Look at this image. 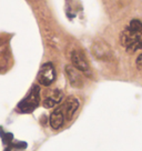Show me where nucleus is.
Returning <instances> with one entry per match:
<instances>
[{
  "label": "nucleus",
  "instance_id": "obj_1",
  "mask_svg": "<svg viewBox=\"0 0 142 151\" xmlns=\"http://www.w3.org/2000/svg\"><path fill=\"white\" fill-rule=\"evenodd\" d=\"M121 43L126 50L134 52L142 49V22L133 19L121 33Z\"/></svg>",
  "mask_w": 142,
  "mask_h": 151
},
{
  "label": "nucleus",
  "instance_id": "obj_2",
  "mask_svg": "<svg viewBox=\"0 0 142 151\" xmlns=\"http://www.w3.org/2000/svg\"><path fill=\"white\" fill-rule=\"evenodd\" d=\"M40 104V88L33 86L26 98L20 101L17 106V110L21 113H30Z\"/></svg>",
  "mask_w": 142,
  "mask_h": 151
},
{
  "label": "nucleus",
  "instance_id": "obj_3",
  "mask_svg": "<svg viewBox=\"0 0 142 151\" xmlns=\"http://www.w3.org/2000/svg\"><path fill=\"white\" fill-rule=\"evenodd\" d=\"M38 82L42 86H50L56 79V70L51 62L43 63L38 73Z\"/></svg>",
  "mask_w": 142,
  "mask_h": 151
},
{
  "label": "nucleus",
  "instance_id": "obj_4",
  "mask_svg": "<svg viewBox=\"0 0 142 151\" xmlns=\"http://www.w3.org/2000/svg\"><path fill=\"white\" fill-rule=\"evenodd\" d=\"M71 62H72V66L75 67L76 69L85 73L87 76H90V66L87 61V58L80 51V50H73L71 53Z\"/></svg>",
  "mask_w": 142,
  "mask_h": 151
},
{
  "label": "nucleus",
  "instance_id": "obj_5",
  "mask_svg": "<svg viewBox=\"0 0 142 151\" xmlns=\"http://www.w3.org/2000/svg\"><path fill=\"white\" fill-rule=\"evenodd\" d=\"M79 100L77 99L76 97H69L68 99L61 104V108L65 112V116H66V120L67 121H70L71 119L73 118L75 113L79 108Z\"/></svg>",
  "mask_w": 142,
  "mask_h": 151
},
{
  "label": "nucleus",
  "instance_id": "obj_6",
  "mask_svg": "<svg viewBox=\"0 0 142 151\" xmlns=\"http://www.w3.org/2000/svg\"><path fill=\"white\" fill-rule=\"evenodd\" d=\"M66 75L72 87H75V88H82L83 79H82V76L80 75V71L78 70V69H76L73 66H67Z\"/></svg>",
  "mask_w": 142,
  "mask_h": 151
},
{
  "label": "nucleus",
  "instance_id": "obj_7",
  "mask_svg": "<svg viewBox=\"0 0 142 151\" xmlns=\"http://www.w3.org/2000/svg\"><path fill=\"white\" fill-rule=\"evenodd\" d=\"M65 121H66V116H65V112H63L61 106H60L51 113V116H50V126H51L52 129L59 130L65 124Z\"/></svg>",
  "mask_w": 142,
  "mask_h": 151
},
{
  "label": "nucleus",
  "instance_id": "obj_8",
  "mask_svg": "<svg viewBox=\"0 0 142 151\" xmlns=\"http://www.w3.org/2000/svg\"><path fill=\"white\" fill-rule=\"evenodd\" d=\"M62 97H63V94L60 90H53L51 92V94L47 97L44 101H43V107L44 108H52V107H55V106H57L60 101L62 100Z\"/></svg>",
  "mask_w": 142,
  "mask_h": 151
},
{
  "label": "nucleus",
  "instance_id": "obj_9",
  "mask_svg": "<svg viewBox=\"0 0 142 151\" xmlns=\"http://www.w3.org/2000/svg\"><path fill=\"white\" fill-rule=\"evenodd\" d=\"M95 56L100 58V59H107V58H109L110 55H111V52L110 50L108 49L107 46H101V45H95Z\"/></svg>",
  "mask_w": 142,
  "mask_h": 151
},
{
  "label": "nucleus",
  "instance_id": "obj_10",
  "mask_svg": "<svg viewBox=\"0 0 142 151\" xmlns=\"http://www.w3.org/2000/svg\"><path fill=\"white\" fill-rule=\"evenodd\" d=\"M137 66L140 70H142V53L137 58Z\"/></svg>",
  "mask_w": 142,
  "mask_h": 151
}]
</instances>
